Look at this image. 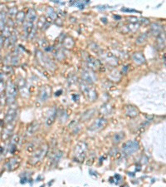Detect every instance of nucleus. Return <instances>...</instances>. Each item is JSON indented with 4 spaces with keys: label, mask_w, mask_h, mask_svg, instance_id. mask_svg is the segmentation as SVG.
<instances>
[{
    "label": "nucleus",
    "mask_w": 166,
    "mask_h": 187,
    "mask_svg": "<svg viewBox=\"0 0 166 187\" xmlns=\"http://www.w3.org/2000/svg\"><path fill=\"white\" fill-rule=\"evenodd\" d=\"M33 24H31V23H25L24 25V30L26 33H27V35H29L31 32H32V30H33Z\"/></svg>",
    "instance_id": "nucleus-24"
},
{
    "label": "nucleus",
    "mask_w": 166,
    "mask_h": 187,
    "mask_svg": "<svg viewBox=\"0 0 166 187\" xmlns=\"http://www.w3.org/2000/svg\"><path fill=\"white\" fill-rule=\"evenodd\" d=\"M133 60L137 63V64H143L145 62V58L144 57V55L141 52H135L134 53L132 56Z\"/></svg>",
    "instance_id": "nucleus-16"
},
{
    "label": "nucleus",
    "mask_w": 166,
    "mask_h": 187,
    "mask_svg": "<svg viewBox=\"0 0 166 187\" xmlns=\"http://www.w3.org/2000/svg\"><path fill=\"white\" fill-rule=\"evenodd\" d=\"M47 151H48V146L47 145H44V146H42L40 148H38L34 153L32 155V157H31V160H30V163L31 164H36V163L39 162L40 161H42L43 158H44V156H45V155L47 153Z\"/></svg>",
    "instance_id": "nucleus-4"
},
{
    "label": "nucleus",
    "mask_w": 166,
    "mask_h": 187,
    "mask_svg": "<svg viewBox=\"0 0 166 187\" xmlns=\"http://www.w3.org/2000/svg\"><path fill=\"white\" fill-rule=\"evenodd\" d=\"M51 91H52V89H51V87H49V86H44V87H42L41 91H40V93H39V100L41 102L47 101L50 97Z\"/></svg>",
    "instance_id": "nucleus-10"
},
{
    "label": "nucleus",
    "mask_w": 166,
    "mask_h": 187,
    "mask_svg": "<svg viewBox=\"0 0 166 187\" xmlns=\"http://www.w3.org/2000/svg\"><path fill=\"white\" fill-rule=\"evenodd\" d=\"M37 128H38V124H37V122H33V123H32V124L28 126V128H27V136L29 137V136L33 135L34 132L37 130Z\"/></svg>",
    "instance_id": "nucleus-19"
},
{
    "label": "nucleus",
    "mask_w": 166,
    "mask_h": 187,
    "mask_svg": "<svg viewBox=\"0 0 166 187\" xmlns=\"http://www.w3.org/2000/svg\"><path fill=\"white\" fill-rule=\"evenodd\" d=\"M25 17V13L23 12H19L16 15V20L17 23H22Z\"/></svg>",
    "instance_id": "nucleus-28"
},
{
    "label": "nucleus",
    "mask_w": 166,
    "mask_h": 187,
    "mask_svg": "<svg viewBox=\"0 0 166 187\" xmlns=\"http://www.w3.org/2000/svg\"><path fill=\"white\" fill-rule=\"evenodd\" d=\"M165 43V36L164 33H161L158 36L157 46L159 48H164Z\"/></svg>",
    "instance_id": "nucleus-20"
},
{
    "label": "nucleus",
    "mask_w": 166,
    "mask_h": 187,
    "mask_svg": "<svg viewBox=\"0 0 166 187\" xmlns=\"http://www.w3.org/2000/svg\"><path fill=\"white\" fill-rule=\"evenodd\" d=\"M82 77L84 81L88 83V84L89 83L91 84L97 80V77H96V73L91 69H89V68L83 70L82 73Z\"/></svg>",
    "instance_id": "nucleus-7"
},
{
    "label": "nucleus",
    "mask_w": 166,
    "mask_h": 187,
    "mask_svg": "<svg viewBox=\"0 0 166 187\" xmlns=\"http://www.w3.org/2000/svg\"><path fill=\"white\" fill-rule=\"evenodd\" d=\"M6 24V13L4 12L0 13V31L3 30Z\"/></svg>",
    "instance_id": "nucleus-21"
},
{
    "label": "nucleus",
    "mask_w": 166,
    "mask_h": 187,
    "mask_svg": "<svg viewBox=\"0 0 166 187\" xmlns=\"http://www.w3.org/2000/svg\"><path fill=\"white\" fill-rule=\"evenodd\" d=\"M47 14H48V16L52 18V19H55V18L57 17L56 13L54 12V10L52 8H48V10H47Z\"/></svg>",
    "instance_id": "nucleus-27"
},
{
    "label": "nucleus",
    "mask_w": 166,
    "mask_h": 187,
    "mask_svg": "<svg viewBox=\"0 0 166 187\" xmlns=\"http://www.w3.org/2000/svg\"><path fill=\"white\" fill-rule=\"evenodd\" d=\"M110 111H111V108H110V106L109 104L104 105V106L101 107V109H100L101 113L105 114V115H107V114L110 113Z\"/></svg>",
    "instance_id": "nucleus-25"
},
{
    "label": "nucleus",
    "mask_w": 166,
    "mask_h": 187,
    "mask_svg": "<svg viewBox=\"0 0 166 187\" xmlns=\"http://www.w3.org/2000/svg\"><path fill=\"white\" fill-rule=\"evenodd\" d=\"M56 116H57V108L55 106H52L49 110L48 114V116L46 119V125L48 126H52L53 124V122H55Z\"/></svg>",
    "instance_id": "nucleus-9"
},
{
    "label": "nucleus",
    "mask_w": 166,
    "mask_h": 187,
    "mask_svg": "<svg viewBox=\"0 0 166 187\" xmlns=\"http://www.w3.org/2000/svg\"><path fill=\"white\" fill-rule=\"evenodd\" d=\"M75 5L76 6H77L79 8H81V9H82L85 7V3H83V2H76L75 3Z\"/></svg>",
    "instance_id": "nucleus-29"
},
{
    "label": "nucleus",
    "mask_w": 166,
    "mask_h": 187,
    "mask_svg": "<svg viewBox=\"0 0 166 187\" xmlns=\"http://www.w3.org/2000/svg\"><path fill=\"white\" fill-rule=\"evenodd\" d=\"M86 62L91 68H96L97 70H101V63L99 60H96L93 57H88V58L86 59Z\"/></svg>",
    "instance_id": "nucleus-12"
},
{
    "label": "nucleus",
    "mask_w": 166,
    "mask_h": 187,
    "mask_svg": "<svg viewBox=\"0 0 166 187\" xmlns=\"http://www.w3.org/2000/svg\"><path fill=\"white\" fill-rule=\"evenodd\" d=\"M86 150H87V146L85 142L81 141L79 142L74 150V155L76 157V160H77L78 161H82L85 159L86 153Z\"/></svg>",
    "instance_id": "nucleus-3"
},
{
    "label": "nucleus",
    "mask_w": 166,
    "mask_h": 187,
    "mask_svg": "<svg viewBox=\"0 0 166 187\" xmlns=\"http://www.w3.org/2000/svg\"><path fill=\"white\" fill-rule=\"evenodd\" d=\"M125 113H126L127 116H131V117H134V116H138V114H139V111H138V109H137L135 106H129L126 107Z\"/></svg>",
    "instance_id": "nucleus-17"
},
{
    "label": "nucleus",
    "mask_w": 166,
    "mask_h": 187,
    "mask_svg": "<svg viewBox=\"0 0 166 187\" xmlns=\"http://www.w3.org/2000/svg\"><path fill=\"white\" fill-rule=\"evenodd\" d=\"M121 11H122V12H131V13H135V12H137V11H135V10L128 9V8H121Z\"/></svg>",
    "instance_id": "nucleus-31"
},
{
    "label": "nucleus",
    "mask_w": 166,
    "mask_h": 187,
    "mask_svg": "<svg viewBox=\"0 0 166 187\" xmlns=\"http://www.w3.org/2000/svg\"><path fill=\"white\" fill-rule=\"evenodd\" d=\"M138 149H139V143L136 141H129L125 142L122 147L123 152L128 155L135 153V151H138Z\"/></svg>",
    "instance_id": "nucleus-6"
},
{
    "label": "nucleus",
    "mask_w": 166,
    "mask_h": 187,
    "mask_svg": "<svg viewBox=\"0 0 166 187\" xmlns=\"http://www.w3.org/2000/svg\"><path fill=\"white\" fill-rule=\"evenodd\" d=\"M123 139H124V133H122V132L116 133V134H115V136L113 137V141H114V143L117 144V143L120 142Z\"/></svg>",
    "instance_id": "nucleus-23"
},
{
    "label": "nucleus",
    "mask_w": 166,
    "mask_h": 187,
    "mask_svg": "<svg viewBox=\"0 0 166 187\" xmlns=\"http://www.w3.org/2000/svg\"><path fill=\"white\" fill-rule=\"evenodd\" d=\"M19 165H20V159L18 157H13L11 158L6 163V167L8 171H13L19 166Z\"/></svg>",
    "instance_id": "nucleus-11"
},
{
    "label": "nucleus",
    "mask_w": 166,
    "mask_h": 187,
    "mask_svg": "<svg viewBox=\"0 0 166 187\" xmlns=\"http://www.w3.org/2000/svg\"><path fill=\"white\" fill-rule=\"evenodd\" d=\"M17 89L16 85L11 81H8L6 86V101L8 104H12L14 102L17 97Z\"/></svg>",
    "instance_id": "nucleus-2"
},
{
    "label": "nucleus",
    "mask_w": 166,
    "mask_h": 187,
    "mask_svg": "<svg viewBox=\"0 0 166 187\" xmlns=\"http://www.w3.org/2000/svg\"><path fill=\"white\" fill-rule=\"evenodd\" d=\"M0 59H1V55H0Z\"/></svg>",
    "instance_id": "nucleus-32"
},
{
    "label": "nucleus",
    "mask_w": 166,
    "mask_h": 187,
    "mask_svg": "<svg viewBox=\"0 0 166 187\" xmlns=\"http://www.w3.org/2000/svg\"><path fill=\"white\" fill-rule=\"evenodd\" d=\"M16 115H17V111L15 109H13V108H11V109H9L8 110V112L6 114V116H5V123H7V124H10L11 122H13L14 119H15V117H16Z\"/></svg>",
    "instance_id": "nucleus-13"
},
{
    "label": "nucleus",
    "mask_w": 166,
    "mask_h": 187,
    "mask_svg": "<svg viewBox=\"0 0 166 187\" xmlns=\"http://www.w3.org/2000/svg\"><path fill=\"white\" fill-rule=\"evenodd\" d=\"M36 17H37V14H36L35 10L33 9V8H31V9H29V11H28V13H27V14L26 22H27V23H31V24H33V21H35Z\"/></svg>",
    "instance_id": "nucleus-18"
},
{
    "label": "nucleus",
    "mask_w": 166,
    "mask_h": 187,
    "mask_svg": "<svg viewBox=\"0 0 166 187\" xmlns=\"http://www.w3.org/2000/svg\"><path fill=\"white\" fill-rule=\"evenodd\" d=\"M13 126L12 125H8L7 127H5L3 129V135H2V138L3 140H7L8 138L10 137L11 134L13 133Z\"/></svg>",
    "instance_id": "nucleus-15"
},
{
    "label": "nucleus",
    "mask_w": 166,
    "mask_h": 187,
    "mask_svg": "<svg viewBox=\"0 0 166 187\" xmlns=\"http://www.w3.org/2000/svg\"><path fill=\"white\" fill-rule=\"evenodd\" d=\"M37 59H38L39 63L42 66H44L46 68H48V69H51V70H54L55 69V67H56L55 63L53 62H52V60L50 59L49 57H47L44 54H42V52H40V51L37 52Z\"/></svg>",
    "instance_id": "nucleus-5"
},
{
    "label": "nucleus",
    "mask_w": 166,
    "mask_h": 187,
    "mask_svg": "<svg viewBox=\"0 0 166 187\" xmlns=\"http://www.w3.org/2000/svg\"><path fill=\"white\" fill-rule=\"evenodd\" d=\"M80 87H81V90L83 92V94L85 95V97L86 98V99L88 101L93 102V101L96 100V91L88 83H86L85 81H81L80 82Z\"/></svg>",
    "instance_id": "nucleus-1"
},
{
    "label": "nucleus",
    "mask_w": 166,
    "mask_h": 187,
    "mask_svg": "<svg viewBox=\"0 0 166 187\" xmlns=\"http://www.w3.org/2000/svg\"><path fill=\"white\" fill-rule=\"evenodd\" d=\"M150 31L154 35L159 36V34H161V32H162V26H160L159 24L154 23L150 26Z\"/></svg>",
    "instance_id": "nucleus-14"
},
{
    "label": "nucleus",
    "mask_w": 166,
    "mask_h": 187,
    "mask_svg": "<svg viewBox=\"0 0 166 187\" xmlns=\"http://www.w3.org/2000/svg\"><path fill=\"white\" fill-rule=\"evenodd\" d=\"M147 38V34L146 33H142L138 37V38L136 39V43L137 44H141L142 42H144Z\"/></svg>",
    "instance_id": "nucleus-26"
},
{
    "label": "nucleus",
    "mask_w": 166,
    "mask_h": 187,
    "mask_svg": "<svg viewBox=\"0 0 166 187\" xmlns=\"http://www.w3.org/2000/svg\"><path fill=\"white\" fill-rule=\"evenodd\" d=\"M9 15L10 16H13V15H15L17 14V9L16 8H12L10 10H9Z\"/></svg>",
    "instance_id": "nucleus-30"
},
{
    "label": "nucleus",
    "mask_w": 166,
    "mask_h": 187,
    "mask_svg": "<svg viewBox=\"0 0 166 187\" xmlns=\"http://www.w3.org/2000/svg\"><path fill=\"white\" fill-rule=\"evenodd\" d=\"M94 113H95V110H93V109L86 111V112H84V113H83L82 120L83 121H86V120L90 119V118H91V116L94 115Z\"/></svg>",
    "instance_id": "nucleus-22"
},
{
    "label": "nucleus",
    "mask_w": 166,
    "mask_h": 187,
    "mask_svg": "<svg viewBox=\"0 0 166 187\" xmlns=\"http://www.w3.org/2000/svg\"><path fill=\"white\" fill-rule=\"evenodd\" d=\"M106 124H107L106 119H105L103 117H100V118L96 119L95 122L91 124V126H89V128H88V130H90V131H98V130L103 129L106 126Z\"/></svg>",
    "instance_id": "nucleus-8"
}]
</instances>
